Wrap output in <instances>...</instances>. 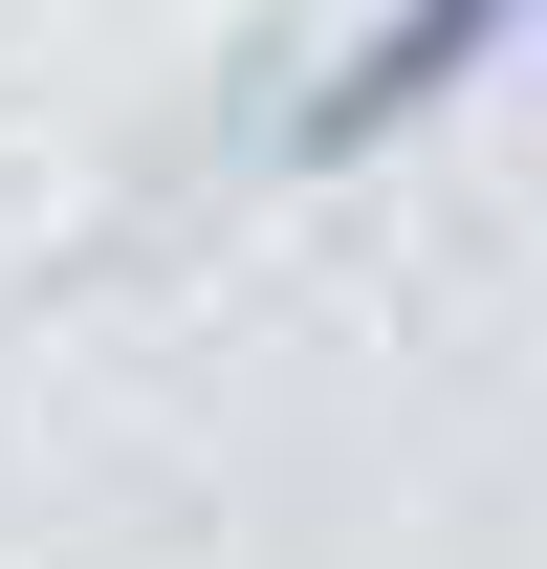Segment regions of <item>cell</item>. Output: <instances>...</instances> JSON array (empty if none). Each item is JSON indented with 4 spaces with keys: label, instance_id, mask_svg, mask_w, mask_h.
Returning a JSON list of instances; mask_svg holds the SVG:
<instances>
[{
    "label": "cell",
    "instance_id": "cell-1",
    "mask_svg": "<svg viewBox=\"0 0 547 569\" xmlns=\"http://www.w3.org/2000/svg\"><path fill=\"white\" fill-rule=\"evenodd\" d=\"M526 22H547V0H372V22H350V67L285 110V176H350V153H395L416 110H460V88L504 67Z\"/></svg>",
    "mask_w": 547,
    "mask_h": 569
}]
</instances>
